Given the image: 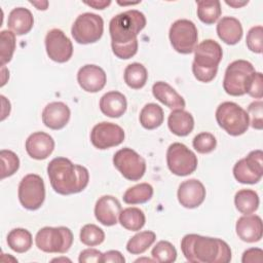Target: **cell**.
Segmentation results:
<instances>
[{
    "mask_svg": "<svg viewBox=\"0 0 263 263\" xmlns=\"http://www.w3.org/2000/svg\"><path fill=\"white\" fill-rule=\"evenodd\" d=\"M192 72L194 74V77L200 81V82H210L212 81L218 72V68H212V69H203L200 67H197L196 65L192 64Z\"/></svg>",
    "mask_w": 263,
    "mask_h": 263,
    "instance_id": "obj_44",
    "label": "cell"
},
{
    "mask_svg": "<svg viewBox=\"0 0 263 263\" xmlns=\"http://www.w3.org/2000/svg\"><path fill=\"white\" fill-rule=\"evenodd\" d=\"M235 230L237 236L246 242H256L262 238L263 224L258 215H245L238 218Z\"/></svg>",
    "mask_w": 263,
    "mask_h": 263,
    "instance_id": "obj_20",
    "label": "cell"
},
{
    "mask_svg": "<svg viewBox=\"0 0 263 263\" xmlns=\"http://www.w3.org/2000/svg\"><path fill=\"white\" fill-rule=\"evenodd\" d=\"M148 79V72L145 66L140 63H132L124 70V81L133 89L142 88Z\"/></svg>",
    "mask_w": 263,
    "mask_h": 263,
    "instance_id": "obj_30",
    "label": "cell"
},
{
    "mask_svg": "<svg viewBox=\"0 0 263 263\" xmlns=\"http://www.w3.org/2000/svg\"><path fill=\"white\" fill-rule=\"evenodd\" d=\"M113 164L129 181L140 180L146 172L145 159L128 147L122 148L114 154Z\"/></svg>",
    "mask_w": 263,
    "mask_h": 263,
    "instance_id": "obj_11",
    "label": "cell"
},
{
    "mask_svg": "<svg viewBox=\"0 0 263 263\" xmlns=\"http://www.w3.org/2000/svg\"><path fill=\"white\" fill-rule=\"evenodd\" d=\"M127 102L123 93L112 90L106 92L100 100V109L102 113L111 118H118L126 111Z\"/></svg>",
    "mask_w": 263,
    "mask_h": 263,
    "instance_id": "obj_23",
    "label": "cell"
},
{
    "mask_svg": "<svg viewBox=\"0 0 263 263\" xmlns=\"http://www.w3.org/2000/svg\"><path fill=\"white\" fill-rule=\"evenodd\" d=\"M121 212V204L117 198L112 195L100 197L95 205L96 219L104 226H113L118 221Z\"/></svg>",
    "mask_w": 263,
    "mask_h": 263,
    "instance_id": "obj_19",
    "label": "cell"
},
{
    "mask_svg": "<svg viewBox=\"0 0 263 263\" xmlns=\"http://www.w3.org/2000/svg\"><path fill=\"white\" fill-rule=\"evenodd\" d=\"M145 26L146 17L137 9L126 10L113 16L109 23L111 43L125 44L137 39Z\"/></svg>",
    "mask_w": 263,
    "mask_h": 263,
    "instance_id": "obj_3",
    "label": "cell"
},
{
    "mask_svg": "<svg viewBox=\"0 0 263 263\" xmlns=\"http://www.w3.org/2000/svg\"><path fill=\"white\" fill-rule=\"evenodd\" d=\"M86 5L91 6L95 9H104L107 6H109L111 4V1H98V0H93V1H85L84 2Z\"/></svg>",
    "mask_w": 263,
    "mask_h": 263,
    "instance_id": "obj_48",
    "label": "cell"
},
{
    "mask_svg": "<svg viewBox=\"0 0 263 263\" xmlns=\"http://www.w3.org/2000/svg\"><path fill=\"white\" fill-rule=\"evenodd\" d=\"M138 3H140V1H137V2H119L118 1V4H120V5H135Z\"/></svg>",
    "mask_w": 263,
    "mask_h": 263,
    "instance_id": "obj_51",
    "label": "cell"
},
{
    "mask_svg": "<svg viewBox=\"0 0 263 263\" xmlns=\"http://www.w3.org/2000/svg\"><path fill=\"white\" fill-rule=\"evenodd\" d=\"M151 255L155 262L172 263L177 259V250L170 241L160 240L152 249Z\"/></svg>",
    "mask_w": 263,
    "mask_h": 263,
    "instance_id": "obj_35",
    "label": "cell"
},
{
    "mask_svg": "<svg viewBox=\"0 0 263 263\" xmlns=\"http://www.w3.org/2000/svg\"><path fill=\"white\" fill-rule=\"evenodd\" d=\"M156 239V234L153 231H142L134 235L126 243V250L133 255H139L146 252Z\"/></svg>",
    "mask_w": 263,
    "mask_h": 263,
    "instance_id": "obj_33",
    "label": "cell"
},
{
    "mask_svg": "<svg viewBox=\"0 0 263 263\" xmlns=\"http://www.w3.org/2000/svg\"><path fill=\"white\" fill-rule=\"evenodd\" d=\"M197 16L205 25H212L218 21L221 15L220 1H197Z\"/></svg>",
    "mask_w": 263,
    "mask_h": 263,
    "instance_id": "obj_34",
    "label": "cell"
},
{
    "mask_svg": "<svg viewBox=\"0 0 263 263\" xmlns=\"http://www.w3.org/2000/svg\"><path fill=\"white\" fill-rule=\"evenodd\" d=\"M124 130L121 126L106 121L96 124L90 132V142L100 150L120 145L124 141Z\"/></svg>",
    "mask_w": 263,
    "mask_h": 263,
    "instance_id": "obj_13",
    "label": "cell"
},
{
    "mask_svg": "<svg viewBox=\"0 0 263 263\" xmlns=\"http://www.w3.org/2000/svg\"><path fill=\"white\" fill-rule=\"evenodd\" d=\"M30 3L32 5H34L38 10H45L47 9L48 6V2L47 1H39V2H35V1H30Z\"/></svg>",
    "mask_w": 263,
    "mask_h": 263,
    "instance_id": "obj_50",
    "label": "cell"
},
{
    "mask_svg": "<svg viewBox=\"0 0 263 263\" xmlns=\"http://www.w3.org/2000/svg\"><path fill=\"white\" fill-rule=\"evenodd\" d=\"M164 119L162 108L155 104H146L140 112L139 120L141 125L146 129H154L159 127Z\"/></svg>",
    "mask_w": 263,
    "mask_h": 263,
    "instance_id": "obj_27",
    "label": "cell"
},
{
    "mask_svg": "<svg viewBox=\"0 0 263 263\" xmlns=\"http://www.w3.org/2000/svg\"><path fill=\"white\" fill-rule=\"evenodd\" d=\"M217 34L224 43L234 45L239 42L242 37V26L237 18L224 16L218 22Z\"/></svg>",
    "mask_w": 263,
    "mask_h": 263,
    "instance_id": "obj_24",
    "label": "cell"
},
{
    "mask_svg": "<svg viewBox=\"0 0 263 263\" xmlns=\"http://www.w3.org/2000/svg\"><path fill=\"white\" fill-rule=\"evenodd\" d=\"M103 254L97 249H86L79 254L80 263H102Z\"/></svg>",
    "mask_w": 263,
    "mask_h": 263,
    "instance_id": "obj_45",
    "label": "cell"
},
{
    "mask_svg": "<svg viewBox=\"0 0 263 263\" xmlns=\"http://www.w3.org/2000/svg\"><path fill=\"white\" fill-rule=\"evenodd\" d=\"M225 3L233 8H239V7H242L245 5H247L249 3V1H237V0H232V1H228V0H225Z\"/></svg>",
    "mask_w": 263,
    "mask_h": 263,
    "instance_id": "obj_49",
    "label": "cell"
},
{
    "mask_svg": "<svg viewBox=\"0 0 263 263\" xmlns=\"http://www.w3.org/2000/svg\"><path fill=\"white\" fill-rule=\"evenodd\" d=\"M34 25L32 12L25 7L13 8L8 14L7 26L15 35H25L31 31Z\"/></svg>",
    "mask_w": 263,
    "mask_h": 263,
    "instance_id": "obj_25",
    "label": "cell"
},
{
    "mask_svg": "<svg viewBox=\"0 0 263 263\" xmlns=\"http://www.w3.org/2000/svg\"><path fill=\"white\" fill-rule=\"evenodd\" d=\"M52 261H70L69 259H67V258H57V259H53Z\"/></svg>",
    "mask_w": 263,
    "mask_h": 263,
    "instance_id": "obj_53",
    "label": "cell"
},
{
    "mask_svg": "<svg viewBox=\"0 0 263 263\" xmlns=\"http://www.w3.org/2000/svg\"><path fill=\"white\" fill-rule=\"evenodd\" d=\"M112 51L113 53L121 59V60H127L133 58L137 51H138V39H135L128 43L125 44H114L111 43Z\"/></svg>",
    "mask_w": 263,
    "mask_h": 263,
    "instance_id": "obj_43",
    "label": "cell"
},
{
    "mask_svg": "<svg viewBox=\"0 0 263 263\" xmlns=\"http://www.w3.org/2000/svg\"><path fill=\"white\" fill-rule=\"evenodd\" d=\"M216 120L230 136H240L245 134L250 125L247 111L233 102H224L216 110Z\"/></svg>",
    "mask_w": 263,
    "mask_h": 263,
    "instance_id": "obj_4",
    "label": "cell"
},
{
    "mask_svg": "<svg viewBox=\"0 0 263 263\" xmlns=\"http://www.w3.org/2000/svg\"><path fill=\"white\" fill-rule=\"evenodd\" d=\"M168 37L173 48L177 52L189 54L194 51L197 45L198 32L193 22L181 18L172 24Z\"/></svg>",
    "mask_w": 263,
    "mask_h": 263,
    "instance_id": "obj_7",
    "label": "cell"
},
{
    "mask_svg": "<svg viewBox=\"0 0 263 263\" xmlns=\"http://www.w3.org/2000/svg\"><path fill=\"white\" fill-rule=\"evenodd\" d=\"M18 199L21 204L30 211L38 210L45 199L43 179L36 174L26 175L18 185Z\"/></svg>",
    "mask_w": 263,
    "mask_h": 263,
    "instance_id": "obj_10",
    "label": "cell"
},
{
    "mask_svg": "<svg viewBox=\"0 0 263 263\" xmlns=\"http://www.w3.org/2000/svg\"><path fill=\"white\" fill-rule=\"evenodd\" d=\"M0 159H1V179L2 180L16 173V171L20 167V159L13 151L2 149L0 151Z\"/></svg>",
    "mask_w": 263,
    "mask_h": 263,
    "instance_id": "obj_38",
    "label": "cell"
},
{
    "mask_svg": "<svg viewBox=\"0 0 263 263\" xmlns=\"http://www.w3.org/2000/svg\"><path fill=\"white\" fill-rule=\"evenodd\" d=\"M125 258L119 251L111 250L103 254L102 263H124Z\"/></svg>",
    "mask_w": 263,
    "mask_h": 263,
    "instance_id": "obj_47",
    "label": "cell"
},
{
    "mask_svg": "<svg viewBox=\"0 0 263 263\" xmlns=\"http://www.w3.org/2000/svg\"><path fill=\"white\" fill-rule=\"evenodd\" d=\"M105 239V232L95 224H86L80 230V241L89 247L101 245Z\"/></svg>",
    "mask_w": 263,
    "mask_h": 263,
    "instance_id": "obj_37",
    "label": "cell"
},
{
    "mask_svg": "<svg viewBox=\"0 0 263 263\" xmlns=\"http://www.w3.org/2000/svg\"><path fill=\"white\" fill-rule=\"evenodd\" d=\"M166 163L174 175L184 177L195 172L197 157L186 145L177 142L171 144L167 148Z\"/></svg>",
    "mask_w": 263,
    "mask_h": 263,
    "instance_id": "obj_9",
    "label": "cell"
},
{
    "mask_svg": "<svg viewBox=\"0 0 263 263\" xmlns=\"http://www.w3.org/2000/svg\"><path fill=\"white\" fill-rule=\"evenodd\" d=\"M25 147L30 157L42 160L52 153L54 149V140L44 132H36L28 137Z\"/></svg>",
    "mask_w": 263,
    "mask_h": 263,
    "instance_id": "obj_18",
    "label": "cell"
},
{
    "mask_svg": "<svg viewBox=\"0 0 263 263\" xmlns=\"http://www.w3.org/2000/svg\"><path fill=\"white\" fill-rule=\"evenodd\" d=\"M33 238L30 231L24 228H14L7 235L8 247L16 253H25L32 247Z\"/></svg>",
    "mask_w": 263,
    "mask_h": 263,
    "instance_id": "obj_31",
    "label": "cell"
},
{
    "mask_svg": "<svg viewBox=\"0 0 263 263\" xmlns=\"http://www.w3.org/2000/svg\"><path fill=\"white\" fill-rule=\"evenodd\" d=\"M104 32V21L101 15L84 12L74 21L71 34L79 44H89L99 41Z\"/></svg>",
    "mask_w": 263,
    "mask_h": 263,
    "instance_id": "obj_6",
    "label": "cell"
},
{
    "mask_svg": "<svg viewBox=\"0 0 263 263\" xmlns=\"http://www.w3.org/2000/svg\"><path fill=\"white\" fill-rule=\"evenodd\" d=\"M118 219L121 226L130 231H138L142 229L146 222L144 212L135 206L121 210Z\"/></svg>",
    "mask_w": 263,
    "mask_h": 263,
    "instance_id": "obj_29",
    "label": "cell"
},
{
    "mask_svg": "<svg viewBox=\"0 0 263 263\" xmlns=\"http://www.w3.org/2000/svg\"><path fill=\"white\" fill-rule=\"evenodd\" d=\"M47 174L52 189L62 195L81 192L89 181L87 168L66 157L53 158L47 165Z\"/></svg>",
    "mask_w": 263,
    "mask_h": 263,
    "instance_id": "obj_1",
    "label": "cell"
},
{
    "mask_svg": "<svg viewBox=\"0 0 263 263\" xmlns=\"http://www.w3.org/2000/svg\"><path fill=\"white\" fill-rule=\"evenodd\" d=\"M242 263H261L263 262V251L258 248H251L243 252Z\"/></svg>",
    "mask_w": 263,
    "mask_h": 263,
    "instance_id": "obj_46",
    "label": "cell"
},
{
    "mask_svg": "<svg viewBox=\"0 0 263 263\" xmlns=\"http://www.w3.org/2000/svg\"><path fill=\"white\" fill-rule=\"evenodd\" d=\"M35 242L42 252L64 254L73 243V233L68 227L46 226L37 232Z\"/></svg>",
    "mask_w": 263,
    "mask_h": 263,
    "instance_id": "obj_5",
    "label": "cell"
},
{
    "mask_svg": "<svg viewBox=\"0 0 263 263\" xmlns=\"http://www.w3.org/2000/svg\"><path fill=\"white\" fill-rule=\"evenodd\" d=\"M142 261H147V262H155V260H151L149 258H142V259H137L135 262H142Z\"/></svg>",
    "mask_w": 263,
    "mask_h": 263,
    "instance_id": "obj_52",
    "label": "cell"
},
{
    "mask_svg": "<svg viewBox=\"0 0 263 263\" xmlns=\"http://www.w3.org/2000/svg\"><path fill=\"white\" fill-rule=\"evenodd\" d=\"M205 194V188L199 180L189 179L180 184L177 196L181 205L187 209H194L203 202Z\"/></svg>",
    "mask_w": 263,
    "mask_h": 263,
    "instance_id": "obj_16",
    "label": "cell"
},
{
    "mask_svg": "<svg viewBox=\"0 0 263 263\" xmlns=\"http://www.w3.org/2000/svg\"><path fill=\"white\" fill-rule=\"evenodd\" d=\"M107 76L105 71L97 65H84L77 73V82L87 92H98L106 84Z\"/></svg>",
    "mask_w": 263,
    "mask_h": 263,
    "instance_id": "obj_17",
    "label": "cell"
},
{
    "mask_svg": "<svg viewBox=\"0 0 263 263\" xmlns=\"http://www.w3.org/2000/svg\"><path fill=\"white\" fill-rule=\"evenodd\" d=\"M246 93L255 99L263 97V75L261 72H253L246 84Z\"/></svg>",
    "mask_w": 263,
    "mask_h": 263,
    "instance_id": "obj_40",
    "label": "cell"
},
{
    "mask_svg": "<svg viewBox=\"0 0 263 263\" xmlns=\"http://www.w3.org/2000/svg\"><path fill=\"white\" fill-rule=\"evenodd\" d=\"M193 148L201 154H206L215 150L217 146V140L211 133H200L196 135L192 141Z\"/></svg>",
    "mask_w": 263,
    "mask_h": 263,
    "instance_id": "obj_39",
    "label": "cell"
},
{
    "mask_svg": "<svg viewBox=\"0 0 263 263\" xmlns=\"http://www.w3.org/2000/svg\"><path fill=\"white\" fill-rule=\"evenodd\" d=\"M234 204L238 212L249 215L257 211L259 206V196L252 189H241L235 193Z\"/></svg>",
    "mask_w": 263,
    "mask_h": 263,
    "instance_id": "obj_28",
    "label": "cell"
},
{
    "mask_svg": "<svg viewBox=\"0 0 263 263\" xmlns=\"http://www.w3.org/2000/svg\"><path fill=\"white\" fill-rule=\"evenodd\" d=\"M167 125L174 135L185 137L193 130L194 119L189 112L183 109L173 110L168 115Z\"/></svg>",
    "mask_w": 263,
    "mask_h": 263,
    "instance_id": "obj_26",
    "label": "cell"
},
{
    "mask_svg": "<svg viewBox=\"0 0 263 263\" xmlns=\"http://www.w3.org/2000/svg\"><path fill=\"white\" fill-rule=\"evenodd\" d=\"M262 37H263V27L262 26L252 27L249 30L246 38L248 48L255 53H261L263 49Z\"/></svg>",
    "mask_w": 263,
    "mask_h": 263,
    "instance_id": "obj_41",
    "label": "cell"
},
{
    "mask_svg": "<svg viewBox=\"0 0 263 263\" xmlns=\"http://www.w3.org/2000/svg\"><path fill=\"white\" fill-rule=\"evenodd\" d=\"M70 109L63 102H52L47 104L42 111V121L50 129H61L70 120Z\"/></svg>",
    "mask_w": 263,
    "mask_h": 263,
    "instance_id": "obj_21",
    "label": "cell"
},
{
    "mask_svg": "<svg viewBox=\"0 0 263 263\" xmlns=\"http://www.w3.org/2000/svg\"><path fill=\"white\" fill-rule=\"evenodd\" d=\"M153 196V187L148 183H140L128 188L123 194V201L127 204L147 202Z\"/></svg>",
    "mask_w": 263,
    "mask_h": 263,
    "instance_id": "obj_32",
    "label": "cell"
},
{
    "mask_svg": "<svg viewBox=\"0 0 263 263\" xmlns=\"http://www.w3.org/2000/svg\"><path fill=\"white\" fill-rule=\"evenodd\" d=\"M152 93L156 100L173 110L184 109L185 100L168 83L157 81L152 86Z\"/></svg>",
    "mask_w": 263,
    "mask_h": 263,
    "instance_id": "obj_22",
    "label": "cell"
},
{
    "mask_svg": "<svg viewBox=\"0 0 263 263\" xmlns=\"http://www.w3.org/2000/svg\"><path fill=\"white\" fill-rule=\"evenodd\" d=\"M0 60L3 67L12 59L15 49V34L12 31L3 30L0 33Z\"/></svg>",
    "mask_w": 263,
    "mask_h": 263,
    "instance_id": "obj_36",
    "label": "cell"
},
{
    "mask_svg": "<svg viewBox=\"0 0 263 263\" xmlns=\"http://www.w3.org/2000/svg\"><path fill=\"white\" fill-rule=\"evenodd\" d=\"M181 250L192 263H228L231 260L230 247L220 238L186 234L181 240Z\"/></svg>",
    "mask_w": 263,
    "mask_h": 263,
    "instance_id": "obj_2",
    "label": "cell"
},
{
    "mask_svg": "<svg viewBox=\"0 0 263 263\" xmlns=\"http://www.w3.org/2000/svg\"><path fill=\"white\" fill-rule=\"evenodd\" d=\"M233 176L241 184H256L263 176V152L251 151L233 166Z\"/></svg>",
    "mask_w": 263,
    "mask_h": 263,
    "instance_id": "obj_12",
    "label": "cell"
},
{
    "mask_svg": "<svg viewBox=\"0 0 263 263\" xmlns=\"http://www.w3.org/2000/svg\"><path fill=\"white\" fill-rule=\"evenodd\" d=\"M253 72H255L254 66L246 60H236L230 63L223 79V88L226 93L233 97L243 96L247 80Z\"/></svg>",
    "mask_w": 263,
    "mask_h": 263,
    "instance_id": "obj_8",
    "label": "cell"
},
{
    "mask_svg": "<svg viewBox=\"0 0 263 263\" xmlns=\"http://www.w3.org/2000/svg\"><path fill=\"white\" fill-rule=\"evenodd\" d=\"M45 49L48 58L57 63H66L73 54L71 40L60 29H51L47 32Z\"/></svg>",
    "mask_w": 263,
    "mask_h": 263,
    "instance_id": "obj_14",
    "label": "cell"
},
{
    "mask_svg": "<svg viewBox=\"0 0 263 263\" xmlns=\"http://www.w3.org/2000/svg\"><path fill=\"white\" fill-rule=\"evenodd\" d=\"M222 57L223 51L220 44L213 39H205L196 45L192 64L203 69L218 68Z\"/></svg>",
    "mask_w": 263,
    "mask_h": 263,
    "instance_id": "obj_15",
    "label": "cell"
},
{
    "mask_svg": "<svg viewBox=\"0 0 263 263\" xmlns=\"http://www.w3.org/2000/svg\"><path fill=\"white\" fill-rule=\"evenodd\" d=\"M248 115L250 124L253 128H263V102L261 100L252 102L248 107Z\"/></svg>",
    "mask_w": 263,
    "mask_h": 263,
    "instance_id": "obj_42",
    "label": "cell"
}]
</instances>
